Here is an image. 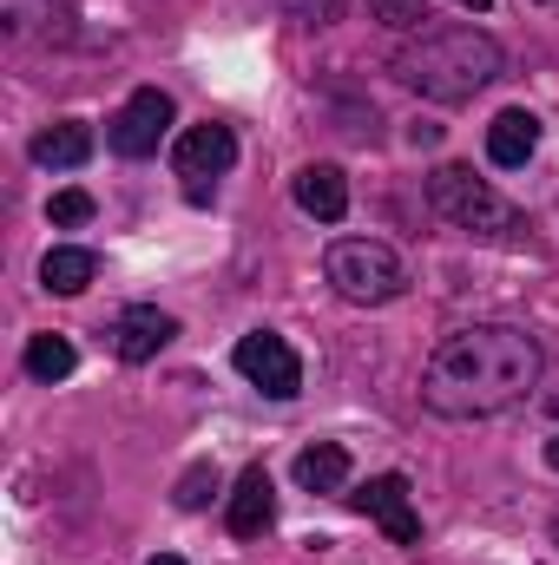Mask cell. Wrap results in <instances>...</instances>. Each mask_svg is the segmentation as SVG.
Instances as JSON below:
<instances>
[{
	"label": "cell",
	"instance_id": "obj_15",
	"mask_svg": "<svg viewBox=\"0 0 559 565\" xmlns=\"http://www.w3.org/2000/svg\"><path fill=\"white\" fill-rule=\"evenodd\" d=\"M93 277H99V257H93V250H73V244L46 250V264H40V282H46L53 296H80Z\"/></svg>",
	"mask_w": 559,
	"mask_h": 565
},
{
	"label": "cell",
	"instance_id": "obj_20",
	"mask_svg": "<svg viewBox=\"0 0 559 565\" xmlns=\"http://www.w3.org/2000/svg\"><path fill=\"white\" fill-rule=\"evenodd\" d=\"M46 217H53V224H86V217H93V198H86V191H60V198L46 204Z\"/></svg>",
	"mask_w": 559,
	"mask_h": 565
},
{
	"label": "cell",
	"instance_id": "obj_22",
	"mask_svg": "<svg viewBox=\"0 0 559 565\" xmlns=\"http://www.w3.org/2000/svg\"><path fill=\"white\" fill-rule=\"evenodd\" d=\"M547 415L559 422V388H547Z\"/></svg>",
	"mask_w": 559,
	"mask_h": 565
},
{
	"label": "cell",
	"instance_id": "obj_4",
	"mask_svg": "<svg viewBox=\"0 0 559 565\" xmlns=\"http://www.w3.org/2000/svg\"><path fill=\"white\" fill-rule=\"evenodd\" d=\"M323 270L336 282V296H349V302H395V296L409 289L402 257H395L389 244H376V237H342V244H329Z\"/></svg>",
	"mask_w": 559,
	"mask_h": 565
},
{
	"label": "cell",
	"instance_id": "obj_10",
	"mask_svg": "<svg viewBox=\"0 0 559 565\" xmlns=\"http://www.w3.org/2000/svg\"><path fill=\"white\" fill-rule=\"evenodd\" d=\"M271 520H277V487H271L264 467H244L238 473V493H231V533L238 540H257V533H271Z\"/></svg>",
	"mask_w": 559,
	"mask_h": 565
},
{
	"label": "cell",
	"instance_id": "obj_12",
	"mask_svg": "<svg viewBox=\"0 0 559 565\" xmlns=\"http://www.w3.org/2000/svg\"><path fill=\"white\" fill-rule=\"evenodd\" d=\"M296 204H303L309 217L336 224V217L349 211V178H342L336 164H309V171H296Z\"/></svg>",
	"mask_w": 559,
	"mask_h": 565
},
{
	"label": "cell",
	"instance_id": "obj_17",
	"mask_svg": "<svg viewBox=\"0 0 559 565\" xmlns=\"http://www.w3.org/2000/svg\"><path fill=\"white\" fill-rule=\"evenodd\" d=\"M211 493H218V467H211V460L184 467V480H178V507L198 513V507H211Z\"/></svg>",
	"mask_w": 559,
	"mask_h": 565
},
{
	"label": "cell",
	"instance_id": "obj_13",
	"mask_svg": "<svg viewBox=\"0 0 559 565\" xmlns=\"http://www.w3.org/2000/svg\"><path fill=\"white\" fill-rule=\"evenodd\" d=\"M86 158H93V126H80V119H60V126H46V132L33 139V164L73 171V164H86Z\"/></svg>",
	"mask_w": 559,
	"mask_h": 565
},
{
	"label": "cell",
	"instance_id": "obj_2",
	"mask_svg": "<svg viewBox=\"0 0 559 565\" xmlns=\"http://www.w3.org/2000/svg\"><path fill=\"white\" fill-rule=\"evenodd\" d=\"M389 73L402 86H415L421 99H447L454 106V99H474L481 86L500 79V46L481 26H434V33L409 40V46H395Z\"/></svg>",
	"mask_w": 559,
	"mask_h": 565
},
{
	"label": "cell",
	"instance_id": "obj_25",
	"mask_svg": "<svg viewBox=\"0 0 559 565\" xmlns=\"http://www.w3.org/2000/svg\"><path fill=\"white\" fill-rule=\"evenodd\" d=\"M553 540H559V526H553Z\"/></svg>",
	"mask_w": 559,
	"mask_h": 565
},
{
	"label": "cell",
	"instance_id": "obj_6",
	"mask_svg": "<svg viewBox=\"0 0 559 565\" xmlns=\"http://www.w3.org/2000/svg\"><path fill=\"white\" fill-rule=\"evenodd\" d=\"M171 132V93H158V86H139L126 106H119V119H113V151L119 158H151L158 139Z\"/></svg>",
	"mask_w": 559,
	"mask_h": 565
},
{
	"label": "cell",
	"instance_id": "obj_21",
	"mask_svg": "<svg viewBox=\"0 0 559 565\" xmlns=\"http://www.w3.org/2000/svg\"><path fill=\"white\" fill-rule=\"evenodd\" d=\"M547 467H553V473H559V434H553V440H547Z\"/></svg>",
	"mask_w": 559,
	"mask_h": 565
},
{
	"label": "cell",
	"instance_id": "obj_8",
	"mask_svg": "<svg viewBox=\"0 0 559 565\" xmlns=\"http://www.w3.org/2000/svg\"><path fill=\"white\" fill-rule=\"evenodd\" d=\"M171 164H178V178H191V184L231 171V164H238V139H231V126H191L184 139L171 145Z\"/></svg>",
	"mask_w": 559,
	"mask_h": 565
},
{
	"label": "cell",
	"instance_id": "obj_5",
	"mask_svg": "<svg viewBox=\"0 0 559 565\" xmlns=\"http://www.w3.org/2000/svg\"><path fill=\"white\" fill-rule=\"evenodd\" d=\"M231 362H238V375H244L251 388H264L271 402H289V395L303 388V362H296V349L283 342L277 329H251Z\"/></svg>",
	"mask_w": 559,
	"mask_h": 565
},
{
	"label": "cell",
	"instance_id": "obj_18",
	"mask_svg": "<svg viewBox=\"0 0 559 565\" xmlns=\"http://www.w3.org/2000/svg\"><path fill=\"white\" fill-rule=\"evenodd\" d=\"M0 20L7 33H33L40 20H53V0H0Z\"/></svg>",
	"mask_w": 559,
	"mask_h": 565
},
{
	"label": "cell",
	"instance_id": "obj_3",
	"mask_svg": "<svg viewBox=\"0 0 559 565\" xmlns=\"http://www.w3.org/2000/svg\"><path fill=\"white\" fill-rule=\"evenodd\" d=\"M428 211L447 217L454 231H474V237H507V231H520V211H514L500 191H487V178H474L467 164H441V171L428 178Z\"/></svg>",
	"mask_w": 559,
	"mask_h": 565
},
{
	"label": "cell",
	"instance_id": "obj_19",
	"mask_svg": "<svg viewBox=\"0 0 559 565\" xmlns=\"http://www.w3.org/2000/svg\"><path fill=\"white\" fill-rule=\"evenodd\" d=\"M369 13H376L382 26H421V20H428L421 0H369Z\"/></svg>",
	"mask_w": 559,
	"mask_h": 565
},
{
	"label": "cell",
	"instance_id": "obj_11",
	"mask_svg": "<svg viewBox=\"0 0 559 565\" xmlns=\"http://www.w3.org/2000/svg\"><path fill=\"white\" fill-rule=\"evenodd\" d=\"M534 151H540V119H534V113H520V106H514V113H500V119L487 126V158H494L500 171L527 164Z\"/></svg>",
	"mask_w": 559,
	"mask_h": 565
},
{
	"label": "cell",
	"instance_id": "obj_9",
	"mask_svg": "<svg viewBox=\"0 0 559 565\" xmlns=\"http://www.w3.org/2000/svg\"><path fill=\"white\" fill-rule=\"evenodd\" d=\"M171 335H178V322H171L165 309L133 302V309L119 316V329H113V349H119V362H151V355H158Z\"/></svg>",
	"mask_w": 559,
	"mask_h": 565
},
{
	"label": "cell",
	"instance_id": "obj_16",
	"mask_svg": "<svg viewBox=\"0 0 559 565\" xmlns=\"http://www.w3.org/2000/svg\"><path fill=\"white\" fill-rule=\"evenodd\" d=\"M73 362H80V355H73L66 335H33V342H27V375H33V382H66Z\"/></svg>",
	"mask_w": 559,
	"mask_h": 565
},
{
	"label": "cell",
	"instance_id": "obj_23",
	"mask_svg": "<svg viewBox=\"0 0 559 565\" xmlns=\"http://www.w3.org/2000/svg\"><path fill=\"white\" fill-rule=\"evenodd\" d=\"M145 565H184V559L178 553H158V559H145Z\"/></svg>",
	"mask_w": 559,
	"mask_h": 565
},
{
	"label": "cell",
	"instance_id": "obj_7",
	"mask_svg": "<svg viewBox=\"0 0 559 565\" xmlns=\"http://www.w3.org/2000/svg\"><path fill=\"white\" fill-rule=\"evenodd\" d=\"M349 507H356L362 520H376L395 546H421V513L409 507V480H402V473H376L362 493H349Z\"/></svg>",
	"mask_w": 559,
	"mask_h": 565
},
{
	"label": "cell",
	"instance_id": "obj_24",
	"mask_svg": "<svg viewBox=\"0 0 559 565\" xmlns=\"http://www.w3.org/2000/svg\"><path fill=\"white\" fill-rule=\"evenodd\" d=\"M461 7H474V13H487V7H494V0H461Z\"/></svg>",
	"mask_w": 559,
	"mask_h": 565
},
{
	"label": "cell",
	"instance_id": "obj_14",
	"mask_svg": "<svg viewBox=\"0 0 559 565\" xmlns=\"http://www.w3.org/2000/svg\"><path fill=\"white\" fill-rule=\"evenodd\" d=\"M342 480H349V454L336 440H316V447L296 454V487L303 493H336Z\"/></svg>",
	"mask_w": 559,
	"mask_h": 565
},
{
	"label": "cell",
	"instance_id": "obj_1",
	"mask_svg": "<svg viewBox=\"0 0 559 565\" xmlns=\"http://www.w3.org/2000/svg\"><path fill=\"white\" fill-rule=\"evenodd\" d=\"M527 388H540V342L514 322H481L447 335L421 375V402L441 422L507 415L514 402H527Z\"/></svg>",
	"mask_w": 559,
	"mask_h": 565
}]
</instances>
